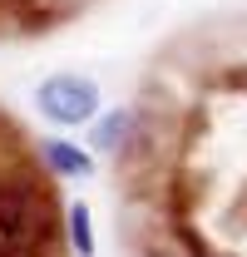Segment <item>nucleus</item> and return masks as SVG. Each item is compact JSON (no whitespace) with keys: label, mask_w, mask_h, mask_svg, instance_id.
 Returning a JSON list of instances; mask_svg holds the SVG:
<instances>
[{"label":"nucleus","mask_w":247,"mask_h":257,"mask_svg":"<svg viewBox=\"0 0 247 257\" xmlns=\"http://www.w3.org/2000/svg\"><path fill=\"white\" fill-rule=\"evenodd\" d=\"M35 109H40V119H50L55 128H79L104 109V94H99V84L89 74L60 69V74H50V79L35 84Z\"/></svg>","instance_id":"nucleus-1"},{"label":"nucleus","mask_w":247,"mask_h":257,"mask_svg":"<svg viewBox=\"0 0 247 257\" xmlns=\"http://www.w3.org/2000/svg\"><path fill=\"white\" fill-rule=\"evenodd\" d=\"M40 154H45V163L60 173V178H89L94 173V159L79 149V144H64V139H40Z\"/></svg>","instance_id":"nucleus-2"},{"label":"nucleus","mask_w":247,"mask_h":257,"mask_svg":"<svg viewBox=\"0 0 247 257\" xmlns=\"http://www.w3.org/2000/svg\"><path fill=\"white\" fill-rule=\"evenodd\" d=\"M94 134H89V149L94 154H114L124 149V139H129V128H134V109H109L104 119H89Z\"/></svg>","instance_id":"nucleus-3"},{"label":"nucleus","mask_w":247,"mask_h":257,"mask_svg":"<svg viewBox=\"0 0 247 257\" xmlns=\"http://www.w3.org/2000/svg\"><path fill=\"white\" fill-rule=\"evenodd\" d=\"M69 242H74L79 257H94V223H89L84 203H69Z\"/></svg>","instance_id":"nucleus-4"}]
</instances>
